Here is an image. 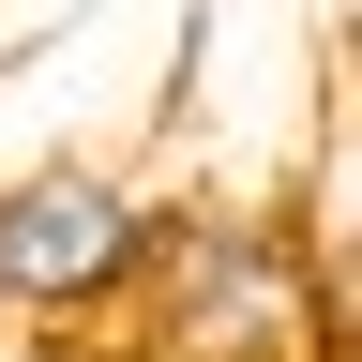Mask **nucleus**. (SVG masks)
Wrapping results in <instances>:
<instances>
[{
  "label": "nucleus",
  "instance_id": "obj_1",
  "mask_svg": "<svg viewBox=\"0 0 362 362\" xmlns=\"http://www.w3.org/2000/svg\"><path fill=\"white\" fill-rule=\"evenodd\" d=\"M347 332H362V287H332L272 197H181L166 181L151 257L76 362H347Z\"/></svg>",
  "mask_w": 362,
  "mask_h": 362
},
{
  "label": "nucleus",
  "instance_id": "obj_2",
  "mask_svg": "<svg viewBox=\"0 0 362 362\" xmlns=\"http://www.w3.org/2000/svg\"><path fill=\"white\" fill-rule=\"evenodd\" d=\"M151 197H166V181L136 166V151H90V136L0 166V332L76 362L121 317L136 257H151Z\"/></svg>",
  "mask_w": 362,
  "mask_h": 362
},
{
  "label": "nucleus",
  "instance_id": "obj_3",
  "mask_svg": "<svg viewBox=\"0 0 362 362\" xmlns=\"http://www.w3.org/2000/svg\"><path fill=\"white\" fill-rule=\"evenodd\" d=\"M0 347H16V332H0Z\"/></svg>",
  "mask_w": 362,
  "mask_h": 362
}]
</instances>
